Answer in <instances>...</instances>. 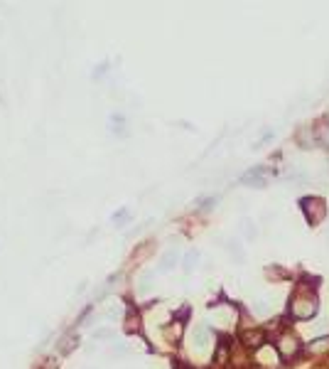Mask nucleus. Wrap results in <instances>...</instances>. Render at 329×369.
Here are the masks:
<instances>
[{
    "instance_id": "nucleus-1",
    "label": "nucleus",
    "mask_w": 329,
    "mask_h": 369,
    "mask_svg": "<svg viewBox=\"0 0 329 369\" xmlns=\"http://www.w3.org/2000/svg\"><path fill=\"white\" fill-rule=\"evenodd\" d=\"M290 313H292L295 320L312 317L317 313V295L312 293V291H307V288L297 291V293L292 295V300H290Z\"/></svg>"
},
{
    "instance_id": "nucleus-2",
    "label": "nucleus",
    "mask_w": 329,
    "mask_h": 369,
    "mask_svg": "<svg viewBox=\"0 0 329 369\" xmlns=\"http://www.w3.org/2000/svg\"><path fill=\"white\" fill-rule=\"evenodd\" d=\"M300 205H302V212H305V217L312 226H317V224H322L327 219V202L322 197H305Z\"/></svg>"
},
{
    "instance_id": "nucleus-3",
    "label": "nucleus",
    "mask_w": 329,
    "mask_h": 369,
    "mask_svg": "<svg viewBox=\"0 0 329 369\" xmlns=\"http://www.w3.org/2000/svg\"><path fill=\"white\" fill-rule=\"evenodd\" d=\"M275 347H278V352H280L282 360H295V357L300 355V350H302V345L297 342V337H295L292 332H282V335L278 337Z\"/></svg>"
},
{
    "instance_id": "nucleus-4",
    "label": "nucleus",
    "mask_w": 329,
    "mask_h": 369,
    "mask_svg": "<svg viewBox=\"0 0 329 369\" xmlns=\"http://www.w3.org/2000/svg\"><path fill=\"white\" fill-rule=\"evenodd\" d=\"M263 342H265L263 330H246V332H243V345H246V347H261Z\"/></svg>"
},
{
    "instance_id": "nucleus-5",
    "label": "nucleus",
    "mask_w": 329,
    "mask_h": 369,
    "mask_svg": "<svg viewBox=\"0 0 329 369\" xmlns=\"http://www.w3.org/2000/svg\"><path fill=\"white\" fill-rule=\"evenodd\" d=\"M327 350H329V337H317V340H312L307 345V352L310 355H325Z\"/></svg>"
},
{
    "instance_id": "nucleus-6",
    "label": "nucleus",
    "mask_w": 329,
    "mask_h": 369,
    "mask_svg": "<svg viewBox=\"0 0 329 369\" xmlns=\"http://www.w3.org/2000/svg\"><path fill=\"white\" fill-rule=\"evenodd\" d=\"M177 264V251H167L162 256V264H160V271H170L172 266Z\"/></svg>"
},
{
    "instance_id": "nucleus-7",
    "label": "nucleus",
    "mask_w": 329,
    "mask_h": 369,
    "mask_svg": "<svg viewBox=\"0 0 329 369\" xmlns=\"http://www.w3.org/2000/svg\"><path fill=\"white\" fill-rule=\"evenodd\" d=\"M206 340H209V332H206L204 327H197V330H194V342H197V347H204Z\"/></svg>"
},
{
    "instance_id": "nucleus-8",
    "label": "nucleus",
    "mask_w": 329,
    "mask_h": 369,
    "mask_svg": "<svg viewBox=\"0 0 329 369\" xmlns=\"http://www.w3.org/2000/svg\"><path fill=\"white\" fill-rule=\"evenodd\" d=\"M194 261H197V251L187 254V259H185V268H187V271H189V268H194Z\"/></svg>"
},
{
    "instance_id": "nucleus-9",
    "label": "nucleus",
    "mask_w": 329,
    "mask_h": 369,
    "mask_svg": "<svg viewBox=\"0 0 329 369\" xmlns=\"http://www.w3.org/2000/svg\"><path fill=\"white\" fill-rule=\"evenodd\" d=\"M246 234H248V236H256V226H253L251 221H246Z\"/></svg>"
}]
</instances>
